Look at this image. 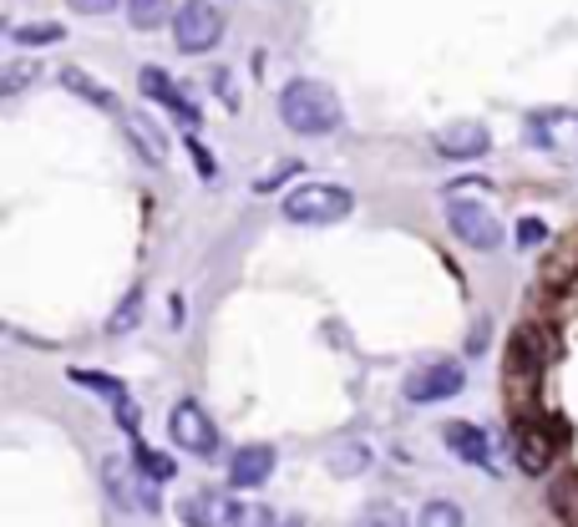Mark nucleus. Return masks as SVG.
Here are the masks:
<instances>
[{
	"label": "nucleus",
	"mask_w": 578,
	"mask_h": 527,
	"mask_svg": "<svg viewBox=\"0 0 578 527\" xmlns=\"http://www.w3.org/2000/svg\"><path fill=\"white\" fill-rule=\"evenodd\" d=\"M127 16H133V25L137 31H157V25L168 21L173 25V0H127Z\"/></svg>",
	"instance_id": "obj_15"
},
{
	"label": "nucleus",
	"mask_w": 578,
	"mask_h": 527,
	"mask_svg": "<svg viewBox=\"0 0 578 527\" xmlns=\"http://www.w3.org/2000/svg\"><path fill=\"white\" fill-rule=\"evenodd\" d=\"M361 467H371V452H365V446H340V452H336V472H340V477H350V472H361Z\"/></svg>",
	"instance_id": "obj_26"
},
{
	"label": "nucleus",
	"mask_w": 578,
	"mask_h": 527,
	"mask_svg": "<svg viewBox=\"0 0 578 527\" xmlns=\"http://www.w3.org/2000/svg\"><path fill=\"white\" fill-rule=\"evenodd\" d=\"M279 122H285L289 132H305V137L330 132V127H340V96L330 92L326 82L300 76V82H289L285 92H279Z\"/></svg>",
	"instance_id": "obj_1"
},
{
	"label": "nucleus",
	"mask_w": 578,
	"mask_h": 527,
	"mask_svg": "<svg viewBox=\"0 0 578 527\" xmlns=\"http://www.w3.org/2000/svg\"><path fill=\"white\" fill-rule=\"evenodd\" d=\"M229 527H275V513L265 503H234Z\"/></svg>",
	"instance_id": "obj_23"
},
{
	"label": "nucleus",
	"mask_w": 578,
	"mask_h": 527,
	"mask_svg": "<svg viewBox=\"0 0 578 527\" xmlns=\"http://www.w3.org/2000/svg\"><path fill=\"white\" fill-rule=\"evenodd\" d=\"M543 239H548V228H543L538 218H523V224H518V244H523V249H533V244H543Z\"/></svg>",
	"instance_id": "obj_28"
},
{
	"label": "nucleus",
	"mask_w": 578,
	"mask_h": 527,
	"mask_svg": "<svg viewBox=\"0 0 578 527\" xmlns=\"http://www.w3.org/2000/svg\"><path fill=\"white\" fill-rule=\"evenodd\" d=\"M446 224L467 249H497L503 244V224L487 204H472V198H452L446 204Z\"/></svg>",
	"instance_id": "obj_5"
},
{
	"label": "nucleus",
	"mask_w": 578,
	"mask_h": 527,
	"mask_svg": "<svg viewBox=\"0 0 578 527\" xmlns=\"http://www.w3.org/2000/svg\"><path fill=\"white\" fill-rule=\"evenodd\" d=\"M173 41L188 56H204L224 41V16H218L214 0H183L178 16H173Z\"/></svg>",
	"instance_id": "obj_3"
},
{
	"label": "nucleus",
	"mask_w": 578,
	"mask_h": 527,
	"mask_svg": "<svg viewBox=\"0 0 578 527\" xmlns=\"http://www.w3.org/2000/svg\"><path fill=\"white\" fill-rule=\"evenodd\" d=\"M102 482H107V492H112V503L117 507H127V513H157V482L143 477L137 462L112 456L107 467H102Z\"/></svg>",
	"instance_id": "obj_4"
},
{
	"label": "nucleus",
	"mask_w": 578,
	"mask_h": 527,
	"mask_svg": "<svg viewBox=\"0 0 578 527\" xmlns=\"http://www.w3.org/2000/svg\"><path fill=\"white\" fill-rule=\"evenodd\" d=\"M66 6H72V11H82V16H107L117 0H66Z\"/></svg>",
	"instance_id": "obj_29"
},
{
	"label": "nucleus",
	"mask_w": 578,
	"mask_h": 527,
	"mask_svg": "<svg viewBox=\"0 0 578 527\" xmlns=\"http://www.w3.org/2000/svg\"><path fill=\"white\" fill-rule=\"evenodd\" d=\"M493 147V132L482 127V122H446L436 132V153L442 157H482Z\"/></svg>",
	"instance_id": "obj_12"
},
{
	"label": "nucleus",
	"mask_w": 578,
	"mask_h": 527,
	"mask_svg": "<svg viewBox=\"0 0 578 527\" xmlns=\"http://www.w3.org/2000/svg\"><path fill=\"white\" fill-rule=\"evenodd\" d=\"M133 462L143 467V477H153V482H173V477H178V462L163 456V452H153V446H143V442L133 446Z\"/></svg>",
	"instance_id": "obj_17"
},
{
	"label": "nucleus",
	"mask_w": 578,
	"mask_h": 527,
	"mask_svg": "<svg viewBox=\"0 0 578 527\" xmlns=\"http://www.w3.org/2000/svg\"><path fill=\"white\" fill-rule=\"evenodd\" d=\"M168 432H173V442H178L183 452H193V456H214L218 452V426L198 401H178V406H173Z\"/></svg>",
	"instance_id": "obj_7"
},
{
	"label": "nucleus",
	"mask_w": 578,
	"mask_h": 527,
	"mask_svg": "<svg viewBox=\"0 0 578 527\" xmlns=\"http://www.w3.org/2000/svg\"><path fill=\"white\" fill-rule=\"evenodd\" d=\"M554 503H558V513H564V517H578V477L574 482H558Z\"/></svg>",
	"instance_id": "obj_27"
},
{
	"label": "nucleus",
	"mask_w": 578,
	"mask_h": 527,
	"mask_svg": "<svg viewBox=\"0 0 578 527\" xmlns=\"http://www.w3.org/2000/svg\"><path fill=\"white\" fill-rule=\"evenodd\" d=\"M137 86H143V92L153 96V102H163V107H173L183 122H193V107H188V102H183V92H178V86H173L163 72H157V66H147V72L137 76Z\"/></svg>",
	"instance_id": "obj_14"
},
{
	"label": "nucleus",
	"mask_w": 578,
	"mask_h": 527,
	"mask_svg": "<svg viewBox=\"0 0 578 527\" xmlns=\"http://www.w3.org/2000/svg\"><path fill=\"white\" fill-rule=\"evenodd\" d=\"M178 517H183V527H229L234 503L218 487H198L178 503Z\"/></svg>",
	"instance_id": "obj_9"
},
{
	"label": "nucleus",
	"mask_w": 578,
	"mask_h": 527,
	"mask_svg": "<svg viewBox=\"0 0 578 527\" xmlns=\"http://www.w3.org/2000/svg\"><path fill=\"white\" fill-rule=\"evenodd\" d=\"M462 385H467V371H462L457 360H436V365H422L416 375H406V401H416V406H432V401L457 395Z\"/></svg>",
	"instance_id": "obj_8"
},
{
	"label": "nucleus",
	"mask_w": 578,
	"mask_h": 527,
	"mask_svg": "<svg viewBox=\"0 0 578 527\" xmlns=\"http://www.w3.org/2000/svg\"><path fill=\"white\" fill-rule=\"evenodd\" d=\"M72 381L76 385H86V391H102V395H112V401H127V391H122V381H112V375H96V371H72Z\"/></svg>",
	"instance_id": "obj_25"
},
{
	"label": "nucleus",
	"mask_w": 578,
	"mask_h": 527,
	"mask_svg": "<svg viewBox=\"0 0 578 527\" xmlns=\"http://www.w3.org/2000/svg\"><path fill=\"white\" fill-rule=\"evenodd\" d=\"M442 442H446V452H457L467 467H493V442H487V432L472 426V421H446Z\"/></svg>",
	"instance_id": "obj_11"
},
{
	"label": "nucleus",
	"mask_w": 578,
	"mask_h": 527,
	"mask_svg": "<svg viewBox=\"0 0 578 527\" xmlns=\"http://www.w3.org/2000/svg\"><path fill=\"white\" fill-rule=\"evenodd\" d=\"M61 86H66V92H76V96H86V102H92V107H102V112L117 107V96H112L102 82H92L86 72H66V76H61Z\"/></svg>",
	"instance_id": "obj_16"
},
{
	"label": "nucleus",
	"mask_w": 578,
	"mask_h": 527,
	"mask_svg": "<svg viewBox=\"0 0 578 527\" xmlns=\"http://www.w3.org/2000/svg\"><path fill=\"white\" fill-rule=\"evenodd\" d=\"M137 314H143V289H127V300H122V310L107 320V330H112V335H122V330H133V324H137Z\"/></svg>",
	"instance_id": "obj_24"
},
{
	"label": "nucleus",
	"mask_w": 578,
	"mask_h": 527,
	"mask_svg": "<svg viewBox=\"0 0 578 527\" xmlns=\"http://www.w3.org/2000/svg\"><path fill=\"white\" fill-rule=\"evenodd\" d=\"M61 37H66V31H61L56 21H47V25H16V31H11L16 46H56Z\"/></svg>",
	"instance_id": "obj_19"
},
{
	"label": "nucleus",
	"mask_w": 578,
	"mask_h": 527,
	"mask_svg": "<svg viewBox=\"0 0 578 527\" xmlns=\"http://www.w3.org/2000/svg\"><path fill=\"white\" fill-rule=\"evenodd\" d=\"M37 76H41V61H25V56H16L11 66H6V76H0V92H6V96H16L25 82H37Z\"/></svg>",
	"instance_id": "obj_21"
},
{
	"label": "nucleus",
	"mask_w": 578,
	"mask_h": 527,
	"mask_svg": "<svg viewBox=\"0 0 578 527\" xmlns=\"http://www.w3.org/2000/svg\"><path fill=\"white\" fill-rule=\"evenodd\" d=\"M355 527H406V513L391 503H371L361 517H355Z\"/></svg>",
	"instance_id": "obj_22"
},
{
	"label": "nucleus",
	"mask_w": 578,
	"mask_h": 527,
	"mask_svg": "<svg viewBox=\"0 0 578 527\" xmlns=\"http://www.w3.org/2000/svg\"><path fill=\"white\" fill-rule=\"evenodd\" d=\"M513 446H518V467L523 472H548V462H554V442L543 436V426H518V436H513Z\"/></svg>",
	"instance_id": "obj_13"
},
{
	"label": "nucleus",
	"mask_w": 578,
	"mask_h": 527,
	"mask_svg": "<svg viewBox=\"0 0 578 527\" xmlns=\"http://www.w3.org/2000/svg\"><path fill=\"white\" fill-rule=\"evenodd\" d=\"M269 477H275V446L254 442V446H239V452H234V462H229V482H234L239 492L265 487Z\"/></svg>",
	"instance_id": "obj_10"
},
{
	"label": "nucleus",
	"mask_w": 578,
	"mask_h": 527,
	"mask_svg": "<svg viewBox=\"0 0 578 527\" xmlns=\"http://www.w3.org/2000/svg\"><path fill=\"white\" fill-rule=\"evenodd\" d=\"M528 137L543 147V153L578 163V112H568V107L533 112V117H528Z\"/></svg>",
	"instance_id": "obj_6"
},
{
	"label": "nucleus",
	"mask_w": 578,
	"mask_h": 527,
	"mask_svg": "<svg viewBox=\"0 0 578 527\" xmlns=\"http://www.w3.org/2000/svg\"><path fill=\"white\" fill-rule=\"evenodd\" d=\"M350 208H355V198L345 188H336V183H300L285 198L289 224H340Z\"/></svg>",
	"instance_id": "obj_2"
},
{
	"label": "nucleus",
	"mask_w": 578,
	"mask_h": 527,
	"mask_svg": "<svg viewBox=\"0 0 578 527\" xmlns=\"http://www.w3.org/2000/svg\"><path fill=\"white\" fill-rule=\"evenodd\" d=\"M416 527H462V507H457V503H446V497H436V503L422 507Z\"/></svg>",
	"instance_id": "obj_20"
},
{
	"label": "nucleus",
	"mask_w": 578,
	"mask_h": 527,
	"mask_svg": "<svg viewBox=\"0 0 578 527\" xmlns=\"http://www.w3.org/2000/svg\"><path fill=\"white\" fill-rule=\"evenodd\" d=\"M127 132L137 137V153H143L147 163H163V157H168V143H163V137L147 127V117H127Z\"/></svg>",
	"instance_id": "obj_18"
}]
</instances>
